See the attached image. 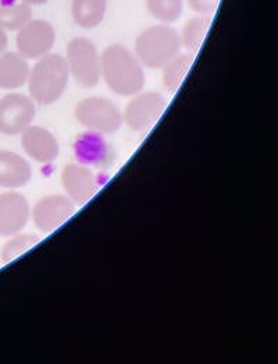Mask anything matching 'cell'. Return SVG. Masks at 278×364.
I'll use <instances>...</instances> for the list:
<instances>
[{"instance_id":"cell-1","label":"cell","mask_w":278,"mask_h":364,"mask_svg":"<svg viewBox=\"0 0 278 364\" xmlns=\"http://www.w3.org/2000/svg\"><path fill=\"white\" fill-rule=\"evenodd\" d=\"M101 75L114 94L133 97L145 87V72L135 53L128 48L114 43L101 55Z\"/></svg>"},{"instance_id":"cell-2","label":"cell","mask_w":278,"mask_h":364,"mask_svg":"<svg viewBox=\"0 0 278 364\" xmlns=\"http://www.w3.org/2000/svg\"><path fill=\"white\" fill-rule=\"evenodd\" d=\"M70 77L66 58L59 53H48L30 69L27 80L30 97L35 104L52 105L66 92Z\"/></svg>"},{"instance_id":"cell-3","label":"cell","mask_w":278,"mask_h":364,"mask_svg":"<svg viewBox=\"0 0 278 364\" xmlns=\"http://www.w3.org/2000/svg\"><path fill=\"white\" fill-rule=\"evenodd\" d=\"M181 49L179 34L167 24L146 28L135 41V56L142 66L152 70L162 69Z\"/></svg>"},{"instance_id":"cell-4","label":"cell","mask_w":278,"mask_h":364,"mask_svg":"<svg viewBox=\"0 0 278 364\" xmlns=\"http://www.w3.org/2000/svg\"><path fill=\"white\" fill-rule=\"evenodd\" d=\"M75 120L87 130L99 134H114L123 126V112L110 100L89 97L79 101L74 109Z\"/></svg>"},{"instance_id":"cell-5","label":"cell","mask_w":278,"mask_h":364,"mask_svg":"<svg viewBox=\"0 0 278 364\" xmlns=\"http://www.w3.org/2000/svg\"><path fill=\"white\" fill-rule=\"evenodd\" d=\"M70 75L82 88H94L99 84L101 75V55L96 45L84 37L72 38L67 45Z\"/></svg>"},{"instance_id":"cell-6","label":"cell","mask_w":278,"mask_h":364,"mask_svg":"<svg viewBox=\"0 0 278 364\" xmlns=\"http://www.w3.org/2000/svg\"><path fill=\"white\" fill-rule=\"evenodd\" d=\"M167 107L165 97L159 92H138L133 95L123 112V122L133 132H148L162 117Z\"/></svg>"},{"instance_id":"cell-7","label":"cell","mask_w":278,"mask_h":364,"mask_svg":"<svg viewBox=\"0 0 278 364\" xmlns=\"http://www.w3.org/2000/svg\"><path fill=\"white\" fill-rule=\"evenodd\" d=\"M36 116V107L31 97L13 92L0 100V133L18 136L28 129Z\"/></svg>"},{"instance_id":"cell-8","label":"cell","mask_w":278,"mask_h":364,"mask_svg":"<svg viewBox=\"0 0 278 364\" xmlns=\"http://www.w3.org/2000/svg\"><path fill=\"white\" fill-rule=\"evenodd\" d=\"M56 42L53 26L45 20H31L27 23L16 38L18 53L24 59L38 60L52 52Z\"/></svg>"},{"instance_id":"cell-9","label":"cell","mask_w":278,"mask_h":364,"mask_svg":"<svg viewBox=\"0 0 278 364\" xmlns=\"http://www.w3.org/2000/svg\"><path fill=\"white\" fill-rule=\"evenodd\" d=\"M75 211V204L67 196L49 194L42 197L31 211V218L34 220L38 230L43 233H50L66 223Z\"/></svg>"},{"instance_id":"cell-10","label":"cell","mask_w":278,"mask_h":364,"mask_svg":"<svg viewBox=\"0 0 278 364\" xmlns=\"http://www.w3.org/2000/svg\"><path fill=\"white\" fill-rule=\"evenodd\" d=\"M62 184L66 196L77 205H84L95 197L101 188L98 175L82 164H71L63 168Z\"/></svg>"},{"instance_id":"cell-11","label":"cell","mask_w":278,"mask_h":364,"mask_svg":"<svg viewBox=\"0 0 278 364\" xmlns=\"http://www.w3.org/2000/svg\"><path fill=\"white\" fill-rule=\"evenodd\" d=\"M31 217L27 198L17 191L0 194V236L10 237L24 230Z\"/></svg>"},{"instance_id":"cell-12","label":"cell","mask_w":278,"mask_h":364,"mask_svg":"<svg viewBox=\"0 0 278 364\" xmlns=\"http://www.w3.org/2000/svg\"><path fill=\"white\" fill-rule=\"evenodd\" d=\"M21 146L30 158L40 164H50L60 154L59 141L53 133L35 124L21 133Z\"/></svg>"},{"instance_id":"cell-13","label":"cell","mask_w":278,"mask_h":364,"mask_svg":"<svg viewBox=\"0 0 278 364\" xmlns=\"http://www.w3.org/2000/svg\"><path fill=\"white\" fill-rule=\"evenodd\" d=\"M33 178V168L30 162L21 155L0 149V187L21 188L28 184Z\"/></svg>"},{"instance_id":"cell-14","label":"cell","mask_w":278,"mask_h":364,"mask_svg":"<svg viewBox=\"0 0 278 364\" xmlns=\"http://www.w3.org/2000/svg\"><path fill=\"white\" fill-rule=\"evenodd\" d=\"M74 152L79 164L89 168H101L110 161V148L104 139V134L89 130L77 137Z\"/></svg>"},{"instance_id":"cell-15","label":"cell","mask_w":278,"mask_h":364,"mask_svg":"<svg viewBox=\"0 0 278 364\" xmlns=\"http://www.w3.org/2000/svg\"><path fill=\"white\" fill-rule=\"evenodd\" d=\"M30 65L20 53H0V90H18L27 84Z\"/></svg>"},{"instance_id":"cell-16","label":"cell","mask_w":278,"mask_h":364,"mask_svg":"<svg viewBox=\"0 0 278 364\" xmlns=\"http://www.w3.org/2000/svg\"><path fill=\"white\" fill-rule=\"evenodd\" d=\"M107 11V0H72L71 16L74 23L84 28L91 30L104 23Z\"/></svg>"},{"instance_id":"cell-17","label":"cell","mask_w":278,"mask_h":364,"mask_svg":"<svg viewBox=\"0 0 278 364\" xmlns=\"http://www.w3.org/2000/svg\"><path fill=\"white\" fill-rule=\"evenodd\" d=\"M210 26H211L210 16H196V17H192L191 20H188L179 34L181 46L188 53L195 56L205 42Z\"/></svg>"},{"instance_id":"cell-18","label":"cell","mask_w":278,"mask_h":364,"mask_svg":"<svg viewBox=\"0 0 278 364\" xmlns=\"http://www.w3.org/2000/svg\"><path fill=\"white\" fill-rule=\"evenodd\" d=\"M194 63V55L185 52L175 55L160 70L163 72V85L170 92L175 94L182 85L187 74L189 73Z\"/></svg>"},{"instance_id":"cell-19","label":"cell","mask_w":278,"mask_h":364,"mask_svg":"<svg viewBox=\"0 0 278 364\" xmlns=\"http://www.w3.org/2000/svg\"><path fill=\"white\" fill-rule=\"evenodd\" d=\"M33 20L31 6L26 3L0 4V27L9 31H18Z\"/></svg>"},{"instance_id":"cell-20","label":"cell","mask_w":278,"mask_h":364,"mask_svg":"<svg viewBox=\"0 0 278 364\" xmlns=\"http://www.w3.org/2000/svg\"><path fill=\"white\" fill-rule=\"evenodd\" d=\"M149 14L162 21L170 24L182 16L184 1L182 0H145Z\"/></svg>"},{"instance_id":"cell-21","label":"cell","mask_w":278,"mask_h":364,"mask_svg":"<svg viewBox=\"0 0 278 364\" xmlns=\"http://www.w3.org/2000/svg\"><path fill=\"white\" fill-rule=\"evenodd\" d=\"M39 242V237L33 233H17L10 236V240L6 242V245L1 249L0 259L1 262H10L14 258L24 255L26 252L31 250L35 245Z\"/></svg>"},{"instance_id":"cell-22","label":"cell","mask_w":278,"mask_h":364,"mask_svg":"<svg viewBox=\"0 0 278 364\" xmlns=\"http://www.w3.org/2000/svg\"><path fill=\"white\" fill-rule=\"evenodd\" d=\"M187 4L199 16H211L217 10L220 0H187Z\"/></svg>"},{"instance_id":"cell-23","label":"cell","mask_w":278,"mask_h":364,"mask_svg":"<svg viewBox=\"0 0 278 364\" xmlns=\"http://www.w3.org/2000/svg\"><path fill=\"white\" fill-rule=\"evenodd\" d=\"M7 45H9V38H7V34H6V30H3L0 27V53L6 52Z\"/></svg>"},{"instance_id":"cell-24","label":"cell","mask_w":278,"mask_h":364,"mask_svg":"<svg viewBox=\"0 0 278 364\" xmlns=\"http://www.w3.org/2000/svg\"><path fill=\"white\" fill-rule=\"evenodd\" d=\"M21 1L28 6H42V4H46L49 0H21Z\"/></svg>"}]
</instances>
